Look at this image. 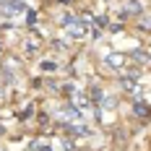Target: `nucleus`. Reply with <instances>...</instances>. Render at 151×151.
<instances>
[{"instance_id": "obj_1", "label": "nucleus", "mask_w": 151, "mask_h": 151, "mask_svg": "<svg viewBox=\"0 0 151 151\" xmlns=\"http://www.w3.org/2000/svg\"><path fill=\"white\" fill-rule=\"evenodd\" d=\"M128 13H133V16H141V13H143V5H141L138 0H130V3H128V8H125V16H128Z\"/></svg>"}, {"instance_id": "obj_2", "label": "nucleus", "mask_w": 151, "mask_h": 151, "mask_svg": "<svg viewBox=\"0 0 151 151\" xmlns=\"http://www.w3.org/2000/svg\"><path fill=\"white\" fill-rule=\"evenodd\" d=\"M107 65L120 68V65H125V58H122V55H109V58H107Z\"/></svg>"}, {"instance_id": "obj_3", "label": "nucleus", "mask_w": 151, "mask_h": 151, "mask_svg": "<svg viewBox=\"0 0 151 151\" xmlns=\"http://www.w3.org/2000/svg\"><path fill=\"white\" fill-rule=\"evenodd\" d=\"M149 112H151V107L146 104V102H138V104H136V115L143 117V115H149Z\"/></svg>"}, {"instance_id": "obj_4", "label": "nucleus", "mask_w": 151, "mask_h": 151, "mask_svg": "<svg viewBox=\"0 0 151 151\" xmlns=\"http://www.w3.org/2000/svg\"><path fill=\"white\" fill-rule=\"evenodd\" d=\"M42 70H45V73H55V70H58V65H55V63H42Z\"/></svg>"}, {"instance_id": "obj_5", "label": "nucleus", "mask_w": 151, "mask_h": 151, "mask_svg": "<svg viewBox=\"0 0 151 151\" xmlns=\"http://www.w3.org/2000/svg\"><path fill=\"white\" fill-rule=\"evenodd\" d=\"M141 29H151V16H149V18H146V16L141 18Z\"/></svg>"}, {"instance_id": "obj_6", "label": "nucleus", "mask_w": 151, "mask_h": 151, "mask_svg": "<svg viewBox=\"0 0 151 151\" xmlns=\"http://www.w3.org/2000/svg\"><path fill=\"white\" fill-rule=\"evenodd\" d=\"M39 151H52V149H50V146L45 143V146H39Z\"/></svg>"}]
</instances>
